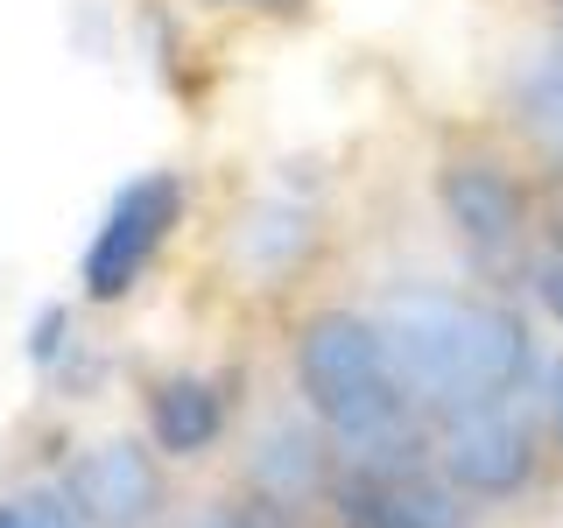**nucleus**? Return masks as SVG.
<instances>
[{
    "label": "nucleus",
    "instance_id": "1",
    "mask_svg": "<svg viewBox=\"0 0 563 528\" xmlns=\"http://www.w3.org/2000/svg\"><path fill=\"white\" fill-rule=\"evenodd\" d=\"M374 324L387 339L401 395L430 422L486 409V402L536 395V374H542L536 324L507 296L401 282V289H387L374 304Z\"/></svg>",
    "mask_w": 563,
    "mask_h": 528
},
{
    "label": "nucleus",
    "instance_id": "2",
    "mask_svg": "<svg viewBox=\"0 0 563 528\" xmlns=\"http://www.w3.org/2000/svg\"><path fill=\"white\" fill-rule=\"evenodd\" d=\"M282 352H289V395L324 422V437L339 444V465L360 472L437 465V422L401 395L374 310L303 304L289 317Z\"/></svg>",
    "mask_w": 563,
    "mask_h": 528
},
{
    "label": "nucleus",
    "instance_id": "3",
    "mask_svg": "<svg viewBox=\"0 0 563 528\" xmlns=\"http://www.w3.org/2000/svg\"><path fill=\"white\" fill-rule=\"evenodd\" d=\"M190 205H198V184L190 169L155 163L128 176V184L106 198V211L92 219V233L78 246V304L85 310H120L141 296V282L163 268V254L176 246V233L190 226Z\"/></svg>",
    "mask_w": 563,
    "mask_h": 528
},
{
    "label": "nucleus",
    "instance_id": "4",
    "mask_svg": "<svg viewBox=\"0 0 563 528\" xmlns=\"http://www.w3.org/2000/svg\"><path fill=\"white\" fill-rule=\"evenodd\" d=\"M430 198L457 254L479 275H521L536 254V184L515 169V155L486 141H451L430 169Z\"/></svg>",
    "mask_w": 563,
    "mask_h": 528
},
{
    "label": "nucleus",
    "instance_id": "5",
    "mask_svg": "<svg viewBox=\"0 0 563 528\" xmlns=\"http://www.w3.org/2000/svg\"><path fill=\"white\" fill-rule=\"evenodd\" d=\"M317 254H324V190L310 176H268L225 226V261L261 296L303 289Z\"/></svg>",
    "mask_w": 563,
    "mask_h": 528
},
{
    "label": "nucleus",
    "instance_id": "6",
    "mask_svg": "<svg viewBox=\"0 0 563 528\" xmlns=\"http://www.w3.org/2000/svg\"><path fill=\"white\" fill-rule=\"evenodd\" d=\"M331 480H339V444H331L324 422L296 395L268 402V409L240 430V480L233 486L254 493L261 507H275V515H289V521H310V515H324Z\"/></svg>",
    "mask_w": 563,
    "mask_h": 528
},
{
    "label": "nucleus",
    "instance_id": "7",
    "mask_svg": "<svg viewBox=\"0 0 563 528\" xmlns=\"http://www.w3.org/2000/svg\"><path fill=\"white\" fill-rule=\"evenodd\" d=\"M57 493L85 528H169L176 521L169 458L141 430H113V437L78 444L57 472Z\"/></svg>",
    "mask_w": 563,
    "mask_h": 528
},
{
    "label": "nucleus",
    "instance_id": "8",
    "mask_svg": "<svg viewBox=\"0 0 563 528\" xmlns=\"http://www.w3.org/2000/svg\"><path fill=\"white\" fill-rule=\"evenodd\" d=\"M437 472H444V480L465 493L472 507L521 501V493L536 486V472H542V416H536V395L444 416V422H437Z\"/></svg>",
    "mask_w": 563,
    "mask_h": 528
},
{
    "label": "nucleus",
    "instance_id": "9",
    "mask_svg": "<svg viewBox=\"0 0 563 528\" xmlns=\"http://www.w3.org/2000/svg\"><path fill=\"white\" fill-rule=\"evenodd\" d=\"M246 416V374L233 366H155L141 374V437L169 465H205Z\"/></svg>",
    "mask_w": 563,
    "mask_h": 528
},
{
    "label": "nucleus",
    "instance_id": "10",
    "mask_svg": "<svg viewBox=\"0 0 563 528\" xmlns=\"http://www.w3.org/2000/svg\"><path fill=\"white\" fill-rule=\"evenodd\" d=\"M324 521L331 528H472V501L437 465H401V472L339 465Z\"/></svg>",
    "mask_w": 563,
    "mask_h": 528
},
{
    "label": "nucleus",
    "instance_id": "11",
    "mask_svg": "<svg viewBox=\"0 0 563 528\" xmlns=\"http://www.w3.org/2000/svg\"><path fill=\"white\" fill-rule=\"evenodd\" d=\"M507 120L542 155V169H563V35L528 43L507 64Z\"/></svg>",
    "mask_w": 563,
    "mask_h": 528
},
{
    "label": "nucleus",
    "instance_id": "12",
    "mask_svg": "<svg viewBox=\"0 0 563 528\" xmlns=\"http://www.w3.org/2000/svg\"><path fill=\"white\" fill-rule=\"evenodd\" d=\"M85 352V304L78 296H49V304L29 310V331H22V360L35 366L43 381H57L70 360Z\"/></svg>",
    "mask_w": 563,
    "mask_h": 528
},
{
    "label": "nucleus",
    "instance_id": "13",
    "mask_svg": "<svg viewBox=\"0 0 563 528\" xmlns=\"http://www.w3.org/2000/svg\"><path fill=\"white\" fill-rule=\"evenodd\" d=\"M169 528H289V515H275V507H261L254 493L225 486V493H205V501H190Z\"/></svg>",
    "mask_w": 563,
    "mask_h": 528
},
{
    "label": "nucleus",
    "instance_id": "14",
    "mask_svg": "<svg viewBox=\"0 0 563 528\" xmlns=\"http://www.w3.org/2000/svg\"><path fill=\"white\" fill-rule=\"evenodd\" d=\"M521 289H528V304H536V310L563 331V254H556V246H536V254H528Z\"/></svg>",
    "mask_w": 563,
    "mask_h": 528
},
{
    "label": "nucleus",
    "instance_id": "15",
    "mask_svg": "<svg viewBox=\"0 0 563 528\" xmlns=\"http://www.w3.org/2000/svg\"><path fill=\"white\" fill-rule=\"evenodd\" d=\"M536 416H542L550 451L563 458V352H556V360H542V374H536Z\"/></svg>",
    "mask_w": 563,
    "mask_h": 528
},
{
    "label": "nucleus",
    "instance_id": "16",
    "mask_svg": "<svg viewBox=\"0 0 563 528\" xmlns=\"http://www.w3.org/2000/svg\"><path fill=\"white\" fill-rule=\"evenodd\" d=\"M536 246L563 254V169H542V184H536Z\"/></svg>",
    "mask_w": 563,
    "mask_h": 528
},
{
    "label": "nucleus",
    "instance_id": "17",
    "mask_svg": "<svg viewBox=\"0 0 563 528\" xmlns=\"http://www.w3.org/2000/svg\"><path fill=\"white\" fill-rule=\"evenodd\" d=\"M219 14H254V22H303L317 0H205Z\"/></svg>",
    "mask_w": 563,
    "mask_h": 528
},
{
    "label": "nucleus",
    "instance_id": "18",
    "mask_svg": "<svg viewBox=\"0 0 563 528\" xmlns=\"http://www.w3.org/2000/svg\"><path fill=\"white\" fill-rule=\"evenodd\" d=\"M0 528H29V507H22V493H8V501H0Z\"/></svg>",
    "mask_w": 563,
    "mask_h": 528
},
{
    "label": "nucleus",
    "instance_id": "19",
    "mask_svg": "<svg viewBox=\"0 0 563 528\" xmlns=\"http://www.w3.org/2000/svg\"><path fill=\"white\" fill-rule=\"evenodd\" d=\"M289 528H310V521H289Z\"/></svg>",
    "mask_w": 563,
    "mask_h": 528
}]
</instances>
